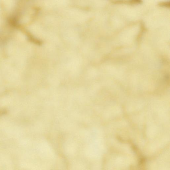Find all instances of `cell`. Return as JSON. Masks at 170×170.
Instances as JSON below:
<instances>
[{"label": "cell", "instance_id": "1", "mask_svg": "<svg viewBox=\"0 0 170 170\" xmlns=\"http://www.w3.org/2000/svg\"><path fill=\"white\" fill-rule=\"evenodd\" d=\"M161 6H164L165 7H169L170 6V3L169 2H164V3H162L161 4Z\"/></svg>", "mask_w": 170, "mask_h": 170}]
</instances>
